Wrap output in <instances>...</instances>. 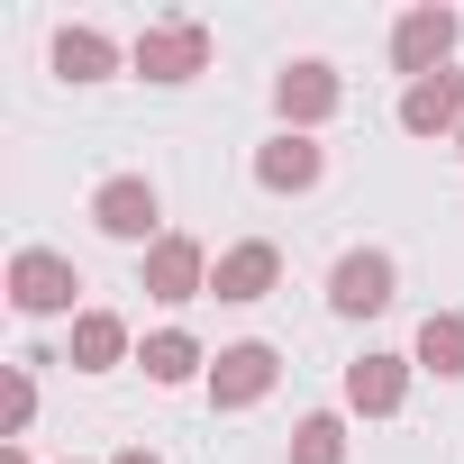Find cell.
Instances as JSON below:
<instances>
[{
  "instance_id": "cell-1",
  "label": "cell",
  "mask_w": 464,
  "mask_h": 464,
  "mask_svg": "<svg viewBox=\"0 0 464 464\" xmlns=\"http://www.w3.org/2000/svg\"><path fill=\"white\" fill-rule=\"evenodd\" d=\"M137 73H146V82H191V73H209V28H200V19L146 28V37H137Z\"/></svg>"
},
{
  "instance_id": "cell-2",
  "label": "cell",
  "mask_w": 464,
  "mask_h": 464,
  "mask_svg": "<svg viewBox=\"0 0 464 464\" xmlns=\"http://www.w3.org/2000/svg\"><path fill=\"white\" fill-rule=\"evenodd\" d=\"M73 292H82V274H73L64 256H46V246L10 256V301H19L28 319H55V310H73Z\"/></svg>"
},
{
  "instance_id": "cell-3",
  "label": "cell",
  "mask_w": 464,
  "mask_h": 464,
  "mask_svg": "<svg viewBox=\"0 0 464 464\" xmlns=\"http://www.w3.org/2000/svg\"><path fill=\"white\" fill-rule=\"evenodd\" d=\"M274 373H283V355L256 346V337H246V346H218V364H209V401H218V410H256V401L274 392Z\"/></svg>"
},
{
  "instance_id": "cell-4",
  "label": "cell",
  "mask_w": 464,
  "mask_h": 464,
  "mask_svg": "<svg viewBox=\"0 0 464 464\" xmlns=\"http://www.w3.org/2000/svg\"><path fill=\"white\" fill-rule=\"evenodd\" d=\"M446 55H455V10H410L401 28H392V64L410 73V82H428V73H446Z\"/></svg>"
},
{
  "instance_id": "cell-5",
  "label": "cell",
  "mask_w": 464,
  "mask_h": 464,
  "mask_svg": "<svg viewBox=\"0 0 464 464\" xmlns=\"http://www.w3.org/2000/svg\"><path fill=\"white\" fill-rule=\"evenodd\" d=\"M92 218L110 227V237H128V246H146L155 237V182H137V173H119V182H101V200H92Z\"/></svg>"
},
{
  "instance_id": "cell-6",
  "label": "cell",
  "mask_w": 464,
  "mask_h": 464,
  "mask_svg": "<svg viewBox=\"0 0 464 464\" xmlns=\"http://www.w3.org/2000/svg\"><path fill=\"white\" fill-rule=\"evenodd\" d=\"M146 292H155V301H191V292H209V256H200L191 237H155V246H146Z\"/></svg>"
},
{
  "instance_id": "cell-7",
  "label": "cell",
  "mask_w": 464,
  "mask_h": 464,
  "mask_svg": "<svg viewBox=\"0 0 464 464\" xmlns=\"http://www.w3.org/2000/svg\"><path fill=\"white\" fill-rule=\"evenodd\" d=\"M328 301H337L346 319H373V310L392 301V256H382V246H355V256L337 265V283H328Z\"/></svg>"
},
{
  "instance_id": "cell-8",
  "label": "cell",
  "mask_w": 464,
  "mask_h": 464,
  "mask_svg": "<svg viewBox=\"0 0 464 464\" xmlns=\"http://www.w3.org/2000/svg\"><path fill=\"white\" fill-rule=\"evenodd\" d=\"M401 128H410V137H446V128H464V73H428V82H410V92H401Z\"/></svg>"
},
{
  "instance_id": "cell-9",
  "label": "cell",
  "mask_w": 464,
  "mask_h": 464,
  "mask_svg": "<svg viewBox=\"0 0 464 464\" xmlns=\"http://www.w3.org/2000/svg\"><path fill=\"white\" fill-rule=\"evenodd\" d=\"M274 274H283V256H274L265 237H246V246H227V256L209 265V292H218V301H265Z\"/></svg>"
},
{
  "instance_id": "cell-10",
  "label": "cell",
  "mask_w": 464,
  "mask_h": 464,
  "mask_svg": "<svg viewBox=\"0 0 464 464\" xmlns=\"http://www.w3.org/2000/svg\"><path fill=\"white\" fill-rule=\"evenodd\" d=\"M337 101H346V92H337V73H328V64H292V73L274 82V110H283L292 128H319Z\"/></svg>"
},
{
  "instance_id": "cell-11",
  "label": "cell",
  "mask_w": 464,
  "mask_h": 464,
  "mask_svg": "<svg viewBox=\"0 0 464 464\" xmlns=\"http://www.w3.org/2000/svg\"><path fill=\"white\" fill-rule=\"evenodd\" d=\"M319 164H328V155H319L301 128H283V137L256 155V182H265V191H310V182H319Z\"/></svg>"
},
{
  "instance_id": "cell-12",
  "label": "cell",
  "mask_w": 464,
  "mask_h": 464,
  "mask_svg": "<svg viewBox=\"0 0 464 464\" xmlns=\"http://www.w3.org/2000/svg\"><path fill=\"white\" fill-rule=\"evenodd\" d=\"M401 392H410V364H401V355H364V364H346V401H355L364 419H392Z\"/></svg>"
},
{
  "instance_id": "cell-13",
  "label": "cell",
  "mask_w": 464,
  "mask_h": 464,
  "mask_svg": "<svg viewBox=\"0 0 464 464\" xmlns=\"http://www.w3.org/2000/svg\"><path fill=\"white\" fill-rule=\"evenodd\" d=\"M110 64H119V46H110L101 28H64V37H55V73H64V82H101Z\"/></svg>"
},
{
  "instance_id": "cell-14",
  "label": "cell",
  "mask_w": 464,
  "mask_h": 464,
  "mask_svg": "<svg viewBox=\"0 0 464 464\" xmlns=\"http://www.w3.org/2000/svg\"><path fill=\"white\" fill-rule=\"evenodd\" d=\"M119 355H128V328H119L110 310H82V319H73V364H82V373H110Z\"/></svg>"
},
{
  "instance_id": "cell-15",
  "label": "cell",
  "mask_w": 464,
  "mask_h": 464,
  "mask_svg": "<svg viewBox=\"0 0 464 464\" xmlns=\"http://www.w3.org/2000/svg\"><path fill=\"white\" fill-rule=\"evenodd\" d=\"M137 364H146V382H191V373H200V364H209V355H200V346H191V337H182V328H155V337H146V355H137Z\"/></svg>"
},
{
  "instance_id": "cell-16",
  "label": "cell",
  "mask_w": 464,
  "mask_h": 464,
  "mask_svg": "<svg viewBox=\"0 0 464 464\" xmlns=\"http://www.w3.org/2000/svg\"><path fill=\"white\" fill-rule=\"evenodd\" d=\"M419 364H428V373H464V310H437V319L419 328Z\"/></svg>"
},
{
  "instance_id": "cell-17",
  "label": "cell",
  "mask_w": 464,
  "mask_h": 464,
  "mask_svg": "<svg viewBox=\"0 0 464 464\" xmlns=\"http://www.w3.org/2000/svg\"><path fill=\"white\" fill-rule=\"evenodd\" d=\"M292 464H346V428H337V410H319V419L292 428Z\"/></svg>"
},
{
  "instance_id": "cell-18",
  "label": "cell",
  "mask_w": 464,
  "mask_h": 464,
  "mask_svg": "<svg viewBox=\"0 0 464 464\" xmlns=\"http://www.w3.org/2000/svg\"><path fill=\"white\" fill-rule=\"evenodd\" d=\"M28 419H37V382H28V373H10V437H19Z\"/></svg>"
},
{
  "instance_id": "cell-19",
  "label": "cell",
  "mask_w": 464,
  "mask_h": 464,
  "mask_svg": "<svg viewBox=\"0 0 464 464\" xmlns=\"http://www.w3.org/2000/svg\"><path fill=\"white\" fill-rule=\"evenodd\" d=\"M110 464H155V455H146V446H128V455H110Z\"/></svg>"
},
{
  "instance_id": "cell-20",
  "label": "cell",
  "mask_w": 464,
  "mask_h": 464,
  "mask_svg": "<svg viewBox=\"0 0 464 464\" xmlns=\"http://www.w3.org/2000/svg\"><path fill=\"white\" fill-rule=\"evenodd\" d=\"M0 464H28V455H19V446H0Z\"/></svg>"
},
{
  "instance_id": "cell-21",
  "label": "cell",
  "mask_w": 464,
  "mask_h": 464,
  "mask_svg": "<svg viewBox=\"0 0 464 464\" xmlns=\"http://www.w3.org/2000/svg\"><path fill=\"white\" fill-rule=\"evenodd\" d=\"M455 146H464V128H455Z\"/></svg>"
}]
</instances>
